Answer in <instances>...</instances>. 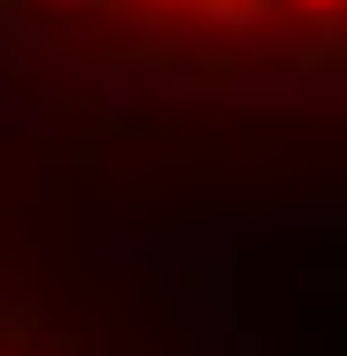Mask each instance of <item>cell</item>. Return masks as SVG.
Wrapping results in <instances>:
<instances>
[{"instance_id": "cell-1", "label": "cell", "mask_w": 347, "mask_h": 356, "mask_svg": "<svg viewBox=\"0 0 347 356\" xmlns=\"http://www.w3.org/2000/svg\"><path fill=\"white\" fill-rule=\"evenodd\" d=\"M41 8L89 33H113L121 49L347 57V0H41Z\"/></svg>"}]
</instances>
